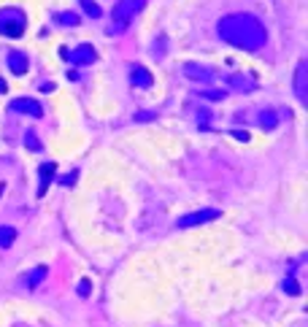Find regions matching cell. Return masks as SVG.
<instances>
[{"label":"cell","mask_w":308,"mask_h":327,"mask_svg":"<svg viewBox=\"0 0 308 327\" xmlns=\"http://www.w3.org/2000/svg\"><path fill=\"white\" fill-rule=\"evenodd\" d=\"M216 33L222 36V41H227L235 49H246V51H257L265 46L268 33L257 16L252 14H227L216 22Z\"/></svg>","instance_id":"6da1fadb"},{"label":"cell","mask_w":308,"mask_h":327,"mask_svg":"<svg viewBox=\"0 0 308 327\" xmlns=\"http://www.w3.org/2000/svg\"><path fill=\"white\" fill-rule=\"evenodd\" d=\"M146 5V0H119L111 11V25H108V36H122L130 27V22L135 19V14H141Z\"/></svg>","instance_id":"7a4b0ae2"},{"label":"cell","mask_w":308,"mask_h":327,"mask_svg":"<svg viewBox=\"0 0 308 327\" xmlns=\"http://www.w3.org/2000/svg\"><path fill=\"white\" fill-rule=\"evenodd\" d=\"M27 27V16L19 8H3L0 11V36L19 38Z\"/></svg>","instance_id":"3957f363"},{"label":"cell","mask_w":308,"mask_h":327,"mask_svg":"<svg viewBox=\"0 0 308 327\" xmlns=\"http://www.w3.org/2000/svg\"><path fill=\"white\" fill-rule=\"evenodd\" d=\"M222 211L219 208H200V211H192V214H184L176 225L179 227H195V225H205V222H214L219 219Z\"/></svg>","instance_id":"277c9868"},{"label":"cell","mask_w":308,"mask_h":327,"mask_svg":"<svg viewBox=\"0 0 308 327\" xmlns=\"http://www.w3.org/2000/svg\"><path fill=\"white\" fill-rule=\"evenodd\" d=\"M295 95L300 103H308V60H300L295 68Z\"/></svg>","instance_id":"5b68a950"},{"label":"cell","mask_w":308,"mask_h":327,"mask_svg":"<svg viewBox=\"0 0 308 327\" xmlns=\"http://www.w3.org/2000/svg\"><path fill=\"white\" fill-rule=\"evenodd\" d=\"M68 60H71L73 65H92V62L98 60V51L89 46V43H81V46H76L68 54Z\"/></svg>","instance_id":"8992f818"},{"label":"cell","mask_w":308,"mask_h":327,"mask_svg":"<svg viewBox=\"0 0 308 327\" xmlns=\"http://www.w3.org/2000/svg\"><path fill=\"white\" fill-rule=\"evenodd\" d=\"M11 111H19V114H30V117H43V108L41 103L30 100V97H16V100H11Z\"/></svg>","instance_id":"52a82bcc"},{"label":"cell","mask_w":308,"mask_h":327,"mask_svg":"<svg viewBox=\"0 0 308 327\" xmlns=\"http://www.w3.org/2000/svg\"><path fill=\"white\" fill-rule=\"evenodd\" d=\"M184 76L192 79V82H211V79H214V71H211L208 65H200V62H187Z\"/></svg>","instance_id":"ba28073f"},{"label":"cell","mask_w":308,"mask_h":327,"mask_svg":"<svg viewBox=\"0 0 308 327\" xmlns=\"http://www.w3.org/2000/svg\"><path fill=\"white\" fill-rule=\"evenodd\" d=\"M54 173H57V165L54 163H43L41 168H38V198L46 195L49 184L54 181Z\"/></svg>","instance_id":"9c48e42d"},{"label":"cell","mask_w":308,"mask_h":327,"mask_svg":"<svg viewBox=\"0 0 308 327\" xmlns=\"http://www.w3.org/2000/svg\"><path fill=\"white\" fill-rule=\"evenodd\" d=\"M130 84H133V87H141V89H149L154 84V76L146 71V68L133 65V68H130Z\"/></svg>","instance_id":"30bf717a"},{"label":"cell","mask_w":308,"mask_h":327,"mask_svg":"<svg viewBox=\"0 0 308 327\" xmlns=\"http://www.w3.org/2000/svg\"><path fill=\"white\" fill-rule=\"evenodd\" d=\"M227 87H230V89H235V92H252L257 84H254V79H249V76L232 73V76H227Z\"/></svg>","instance_id":"8fae6325"},{"label":"cell","mask_w":308,"mask_h":327,"mask_svg":"<svg viewBox=\"0 0 308 327\" xmlns=\"http://www.w3.org/2000/svg\"><path fill=\"white\" fill-rule=\"evenodd\" d=\"M8 68L16 73V76H22V73H27V68H30V60H27V54H22V51H11L8 54Z\"/></svg>","instance_id":"7c38bea8"},{"label":"cell","mask_w":308,"mask_h":327,"mask_svg":"<svg viewBox=\"0 0 308 327\" xmlns=\"http://www.w3.org/2000/svg\"><path fill=\"white\" fill-rule=\"evenodd\" d=\"M14 241H16V230H14V227L0 225V249H8Z\"/></svg>","instance_id":"4fadbf2b"},{"label":"cell","mask_w":308,"mask_h":327,"mask_svg":"<svg viewBox=\"0 0 308 327\" xmlns=\"http://www.w3.org/2000/svg\"><path fill=\"white\" fill-rule=\"evenodd\" d=\"M46 276H49V268H46V265H38L36 271H33L30 276H27V286H38Z\"/></svg>","instance_id":"5bb4252c"},{"label":"cell","mask_w":308,"mask_h":327,"mask_svg":"<svg viewBox=\"0 0 308 327\" xmlns=\"http://www.w3.org/2000/svg\"><path fill=\"white\" fill-rule=\"evenodd\" d=\"M54 22H57V25H65V27H76L81 19H78L76 14H68V11H62V14H54Z\"/></svg>","instance_id":"9a60e30c"},{"label":"cell","mask_w":308,"mask_h":327,"mask_svg":"<svg viewBox=\"0 0 308 327\" xmlns=\"http://www.w3.org/2000/svg\"><path fill=\"white\" fill-rule=\"evenodd\" d=\"M281 289L287 292V295L298 297V295H300V284H298V279H295V276H287V279L281 281Z\"/></svg>","instance_id":"2e32d148"},{"label":"cell","mask_w":308,"mask_h":327,"mask_svg":"<svg viewBox=\"0 0 308 327\" xmlns=\"http://www.w3.org/2000/svg\"><path fill=\"white\" fill-rule=\"evenodd\" d=\"M78 5H81V8H84V14H89L92 19H98V16H103L100 5L95 3V0H78Z\"/></svg>","instance_id":"e0dca14e"},{"label":"cell","mask_w":308,"mask_h":327,"mask_svg":"<svg viewBox=\"0 0 308 327\" xmlns=\"http://www.w3.org/2000/svg\"><path fill=\"white\" fill-rule=\"evenodd\" d=\"M260 124H262V127H265V130H273V127H276V114H273V111H262L260 114Z\"/></svg>","instance_id":"ac0fdd59"},{"label":"cell","mask_w":308,"mask_h":327,"mask_svg":"<svg viewBox=\"0 0 308 327\" xmlns=\"http://www.w3.org/2000/svg\"><path fill=\"white\" fill-rule=\"evenodd\" d=\"M25 143H27V149H30V152H41V149H43V143L38 141L36 130H30V133L25 135Z\"/></svg>","instance_id":"d6986e66"},{"label":"cell","mask_w":308,"mask_h":327,"mask_svg":"<svg viewBox=\"0 0 308 327\" xmlns=\"http://www.w3.org/2000/svg\"><path fill=\"white\" fill-rule=\"evenodd\" d=\"M89 292H92V281H89V279H81V281H78V295H81V297H89Z\"/></svg>","instance_id":"ffe728a7"},{"label":"cell","mask_w":308,"mask_h":327,"mask_svg":"<svg viewBox=\"0 0 308 327\" xmlns=\"http://www.w3.org/2000/svg\"><path fill=\"white\" fill-rule=\"evenodd\" d=\"M76 170H73V173H65V176H60V184L62 187H71V184H76Z\"/></svg>","instance_id":"44dd1931"},{"label":"cell","mask_w":308,"mask_h":327,"mask_svg":"<svg viewBox=\"0 0 308 327\" xmlns=\"http://www.w3.org/2000/svg\"><path fill=\"white\" fill-rule=\"evenodd\" d=\"M157 114L154 111H141V114H135V122H149V119H154Z\"/></svg>","instance_id":"7402d4cb"},{"label":"cell","mask_w":308,"mask_h":327,"mask_svg":"<svg viewBox=\"0 0 308 327\" xmlns=\"http://www.w3.org/2000/svg\"><path fill=\"white\" fill-rule=\"evenodd\" d=\"M232 138H238V141H249V133H246V130H232Z\"/></svg>","instance_id":"603a6c76"},{"label":"cell","mask_w":308,"mask_h":327,"mask_svg":"<svg viewBox=\"0 0 308 327\" xmlns=\"http://www.w3.org/2000/svg\"><path fill=\"white\" fill-rule=\"evenodd\" d=\"M8 89V84H5V79H0V92H5Z\"/></svg>","instance_id":"cb8c5ba5"}]
</instances>
